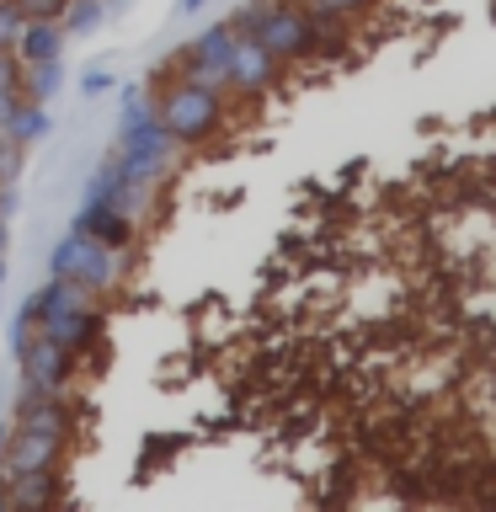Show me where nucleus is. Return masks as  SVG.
<instances>
[{
  "instance_id": "1",
  "label": "nucleus",
  "mask_w": 496,
  "mask_h": 512,
  "mask_svg": "<svg viewBox=\"0 0 496 512\" xmlns=\"http://www.w3.org/2000/svg\"><path fill=\"white\" fill-rule=\"evenodd\" d=\"M155 107H160V128H166V139L198 144V139H208V134H219V128H224L230 91L208 86V80H192V75H171Z\"/></svg>"
},
{
  "instance_id": "2",
  "label": "nucleus",
  "mask_w": 496,
  "mask_h": 512,
  "mask_svg": "<svg viewBox=\"0 0 496 512\" xmlns=\"http://www.w3.org/2000/svg\"><path fill=\"white\" fill-rule=\"evenodd\" d=\"M22 368H27V395L22 400H32V395L64 400V390H70V379H75V347L54 331H38L22 342Z\"/></svg>"
},
{
  "instance_id": "3",
  "label": "nucleus",
  "mask_w": 496,
  "mask_h": 512,
  "mask_svg": "<svg viewBox=\"0 0 496 512\" xmlns=\"http://www.w3.org/2000/svg\"><path fill=\"white\" fill-rule=\"evenodd\" d=\"M288 64L272 54L267 43L246 38V32H235V48H230V70H224V91L230 96H267L272 86L283 80Z\"/></svg>"
},
{
  "instance_id": "4",
  "label": "nucleus",
  "mask_w": 496,
  "mask_h": 512,
  "mask_svg": "<svg viewBox=\"0 0 496 512\" xmlns=\"http://www.w3.org/2000/svg\"><path fill=\"white\" fill-rule=\"evenodd\" d=\"M230 48H235V27L219 22L198 32L182 54H176V75H192V80H208V86H224V70H230Z\"/></svg>"
},
{
  "instance_id": "5",
  "label": "nucleus",
  "mask_w": 496,
  "mask_h": 512,
  "mask_svg": "<svg viewBox=\"0 0 496 512\" xmlns=\"http://www.w3.org/2000/svg\"><path fill=\"white\" fill-rule=\"evenodd\" d=\"M64 438H38V432H11L6 454H0V480L32 475V470H54Z\"/></svg>"
},
{
  "instance_id": "6",
  "label": "nucleus",
  "mask_w": 496,
  "mask_h": 512,
  "mask_svg": "<svg viewBox=\"0 0 496 512\" xmlns=\"http://www.w3.org/2000/svg\"><path fill=\"white\" fill-rule=\"evenodd\" d=\"M54 496H59V475L54 470H32V475L0 480V502H6V512H48Z\"/></svg>"
},
{
  "instance_id": "7",
  "label": "nucleus",
  "mask_w": 496,
  "mask_h": 512,
  "mask_svg": "<svg viewBox=\"0 0 496 512\" xmlns=\"http://www.w3.org/2000/svg\"><path fill=\"white\" fill-rule=\"evenodd\" d=\"M64 272H70V278H80V288H86V294H102V288L118 283V256H112L107 246H86V240H75Z\"/></svg>"
},
{
  "instance_id": "8",
  "label": "nucleus",
  "mask_w": 496,
  "mask_h": 512,
  "mask_svg": "<svg viewBox=\"0 0 496 512\" xmlns=\"http://www.w3.org/2000/svg\"><path fill=\"white\" fill-rule=\"evenodd\" d=\"M70 406L64 400H48V395H32L16 406V427L11 432H38V438H70Z\"/></svg>"
},
{
  "instance_id": "9",
  "label": "nucleus",
  "mask_w": 496,
  "mask_h": 512,
  "mask_svg": "<svg viewBox=\"0 0 496 512\" xmlns=\"http://www.w3.org/2000/svg\"><path fill=\"white\" fill-rule=\"evenodd\" d=\"M11 54H16V64H48V59H59L64 54V27L59 22H22Z\"/></svg>"
},
{
  "instance_id": "10",
  "label": "nucleus",
  "mask_w": 496,
  "mask_h": 512,
  "mask_svg": "<svg viewBox=\"0 0 496 512\" xmlns=\"http://www.w3.org/2000/svg\"><path fill=\"white\" fill-rule=\"evenodd\" d=\"M64 86V70H59V59H48V64H22V80H16V96L22 102H54Z\"/></svg>"
},
{
  "instance_id": "11",
  "label": "nucleus",
  "mask_w": 496,
  "mask_h": 512,
  "mask_svg": "<svg viewBox=\"0 0 496 512\" xmlns=\"http://www.w3.org/2000/svg\"><path fill=\"white\" fill-rule=\"evenodd\" d=\"M102 16H107L102 0H70V6H64V16H59V27H64V38H75V32H91Z\"/></svg>"
},
{
  "instance_id": "12",
  "label": "nucleus",
  "mask_w": 496,
  "mask_h": 512,
  "mask_svg": "<svg viewBox=\"0 0 496 512\" xmlns=\"http://www.w3.org/2000/svg\"><path fill=\"white\" fill-rule=\"evenodd\" d=\"M299 6L315 11V16H336V22H358V16H368L379 0H299Z\"/></svg>"
},
{
  "instance_id": "13",
  "label": "nucleus",
  "mask_w": 496,
  "mask_h": 512,
  "mask_svg": "<svg viewBox=\"0 0 496 512\" xmlns=\"http://www.w3.org/2000/svg\"><path fill=\"white\" fill-rule=\"evenodd\" d=\"M11 6H16V16H22V22H59L70 0H11Z\"/></svg>"
},
{
  "instance_id": "14",
  "label": "nucleus",
  "mask_w": 496,
  "mask_h": 512,
  "mask_svg": "<svg viewBox=\"0 0 496 512\" xmlns=\"http://www.w3.org/2000/svg\"><path fill=\"white\" fill-rule=\"evenodd\" d=\"M0 176H16V144L0 139Z\"/></svg>"
},
{
  "instance_id": "15",
  "label": "nucleus",
  "mask_w": 496,
  "mask_h": 512,
  "mask_svg": "<svg viewBox=\"0 0 496 512\" xmlns=\"http://www.w3.org/2000/svg\"><path fill=\"white\" fill-rule=\"evenodd\" d=\"M203 6V0H182V11H198Z\"/></svg>"
}]
</instances>
